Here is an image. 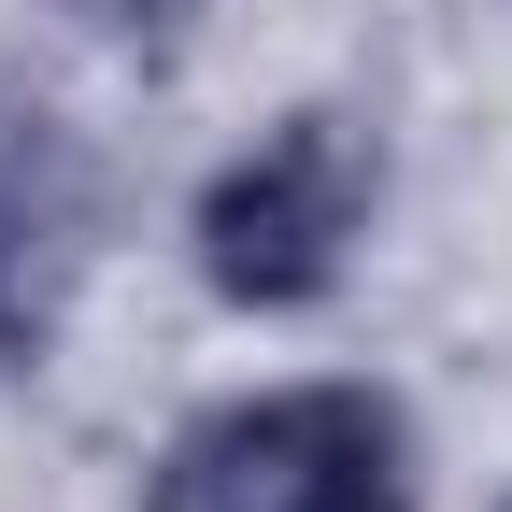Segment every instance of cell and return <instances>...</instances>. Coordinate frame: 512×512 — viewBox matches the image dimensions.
Listing matches in <instances>:
<instances>
[{
    "label": "cell",
    "mask_w": 512,
    "mask_h": 512,
    "mask_svg": "<svg viewBox=\"0 0 512 512\" xmlns=\"http://www.w3.org/2000/svg\"><path fill=\"white\" fill-rule=\"evenodd\" d=\"M370 128L356 114H285L256 157H228L200 185V271L242 313H313L342 285V256L370 228Z\"/></svg>",
    "instance_id": "2"
},
{
    "label": "cell",
    "mask_w": 512,
    "mask_h": 512,
    "mask_svg": "<svg viewBox=\"0 0 512 512\" xmlns=\"http://www.w3.org/2000/svg\"><path fill=\"white\" fill-rule=\"evenodd\" d=\"M143 512H413V427L384 384H271L185 427Z\"/></svg>",
    "instance_id": "1"
},
{
    "label": "cell",
    "mask_w": 512,
    "mask_h": 512,
    "mask_svg": "<svg viewBox=\"0 0 512 512\" xmlns=\"http://www.w3.org/2000/svg\"><path fill=\"white\" fill-rule=\"evenodd\" d=\"M72 15H114V29H128V15H157V0H72Z\"/></svg>",
    "instance_id": "3"
}]
</instances>
